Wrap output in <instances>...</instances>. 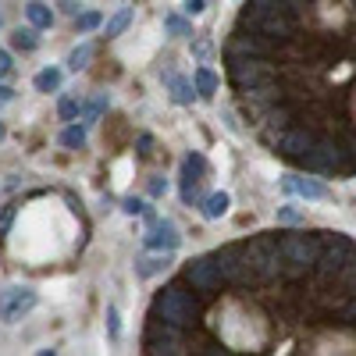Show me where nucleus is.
Segmentation results:
<instances>
[{
	"label": "nucleus",
	"mask_w": 356,
	"mask_h": 356,
	"mask_svg": "<svg viewBox=\"0 0 356 356\" xmlns=\"http://www.w3.org/2000/svg\"><path fill=\"white\" fill-rule=\"evenodd\" d=\"M122 211H125V214H143L146 207H143L139 196H125V200H122Z\"/></svg>",
	"instance_id": "obj_36"
},
{
	"label": "nucleus",
	"mask_w": 356,
	"mask_h": 356,
	"mask_svg": "<svg viewBox=\"0 0 356 356\" xmlns=\"http://www.w3.org/2000/svg\"><path fill=\"white\" fill-rule=\"evenodd\" d=\"M282 253H285V260L289 264H303V267H317V257H321V250H324V235L321 232H292V235H282Z\"/></svg>",
	"instance_id": "obj_7"
},
{
	"label": "nucleus",
	"mask_w": 356,
	"mask_h": 356,
	"mask_svg": "<svg viewBox=\"0 0 356 356\" xmlns=\"http://www.w3.org/2000/svg\"><path fill=\"white\" fill-rule=\"evenodd\" d=\"M228 193H211V196H207L203 203H200V211H203V218L207 221H218V218H225L228 214Z\"/></svg>",
	"instance_id": "obj_19"
},
{
	"label": "nucleus",
	"mask_w": 356,
	"mask_h": 356,
	"mask_svg": "<svg viewBox=\"0 0 356 356\" xmlns=\"http://www.w3.org/2000/svg\"><path fill=\"white\" fill-rule=\"evenodd\" d=\"M342 321H349V324H356V296H353V300L342 307Z\"/></svg>",
	"instance_id": "obj_40"
},
{
	"label": "nucleus",
	"mask_w": 356,
	"mask_h": 356,
	"mask_svg": "<svg viewBox=\"0 0 356 356\" xmlns=\"http://www.w3.org/2000/svg\"><path fill=\"white\" fill-rule=\"evenodd\" d=\"M129 22H132V8H122L111 22H107V40H114V36H122L125 29H129Z\"/></svg>",
	"instance_id": "obj_28"
},
{
	"label": "nucleus",
	"mask_w": 356,
	"mask_h": 356,
	"mask_svg": "<svg viewBox=\"0 0 356 356\" xmlns=\"http://www.w3.org/2000/svg\"><path fill=\"white\" fill-rule=\"evenodd\" d=\"M61 82H65L61 68H43V72L33 79V86L40 89V93H57V89H61Z\"/></svg>",
	"instance_id": "obj_23"
},
{
	"label": "nucleus",
	"mask_w": 356,
	"mask_h": 356,
	"mask_svg": "<svg viewBox=\"0 0 356 356\" xmlns=\"http://www.w3.org/2000/svg\"><path fill=\"white\" fill-rule=\"evenodd\" d=\"M164 193H168V178H161V175H157L154 182H150V196H154V200H161Z\"/></svg>",
	"instance_id": "obj_37"
},
{
	"label": "nucleus",
	"mask_w": 356,
	"mask_h": 356,
	"mask_svg": "<svg viewBox=\"0 0 356 356\" xmlns=\"http://www.w3.org/2000/svg\"><path fill=\"white\" fill-rule=\"evenodd\" d=\"M100 22H104L100 11H82V15H75V29H79V33H93Z\"/></svg>",
	"instance_id": "obj_30"
},
{
	"label": "nucleus",
	"mask_w": 356,
	"mask_h": 356,
	"mask_svg": "<svg viewBox=\"0 0 356 356\" xmlns=\"http://www.w3.org/2000/svg\"><path fill=\"white\" fill-rule=\"evenodd\" d=\"M289 4H292V8H296V11H300V4H303V0H289Z\"/></svg>",
	"instance_id": "obj_46"
},
{
	"label": "nucleus",
	"mask_w": 356,
	"mask_h": 356,
	"mask_svg": "<svg viewBox=\"0 0 356 356\" xmlns=\"http://www.w3.org/2000/svg\"><path fill=\"white\" fill-rule=\"evenodd\" d=\"M260 122H264L267 129H278V132H282V129H289V125H292V107H285V100H282V104H275L271 111H267V114L260 118Z\"/></svg>",
	"instance_id": "obj_21"
},
{
	"label": "nucleus",
	"mask_w": 356,
	"mask_h": 356,
	"mask_svg": "<svg viewBox=\"0 0 356 356\" xmlns=\"http://www.w3.org/2000/svg\"><path fill=\"white\" fill-rule=\"evenodd\" d=\"M15 100V89L11 86H0V104H11Z\"/></svg>",
	"instance_id": "obj_42"
},
{
	"label": "nucleus",
	"mask_w": 356,
	"mask_h": 356,
	"mask_svg": "<svg viewBox=\"0 0 356 356\" xmlns=\"http://www.w3.org/2000/svg\"><path fill=\"white\" fill-rule=\"evenodd\" d=\"M193 82H196V93L207 97V100L218 93V75H214V68H207V65H200V68L193 72Z\"/></svg>",
	"instance_id": "obj_20"
},
{
	"label": "nucleus",
	"mask_w": 356,
	"mask_h": 356,
	"mask_svg": "<svg viewBox=\"0 0 356 356\" xmlns=\"http://www.w3.org/2000/svg\"><path fill=\"white\" fill-rule=\"evenodd\" d=\"M275 47H278L275 40H264V33L253 36V29H250V33H235L228 40L225 54L228 57H267V54H275Z\"/></svg>",
	"instance_id": "obj_14"
},
{
	"label": "nucleus",
	"mask_w": 356,
	"mask_h": 356,
	"mask_svg": "<svg viewBox=\"0 0 356 356\" xmlns=\"http://www.w3.org/2000/svg\"><path fill=\"white\" fill-rule=\"evenodd\" d=\"M143 246L150 250V253H175L178 246H182V235H178V228H175V221H157L150 232H146V239H143Z\"/></svg>",
	"instance_id": "obj_15"
},
{
	"label": "nucleus",
	"mask_w": 356,
	"mask_h": 356,
	"mask_svg": "<svg viewBox=\"0 0 356 356\" xmlns=\"http://www.w3.org/2000/svg\"><path fill=\"white\" fill-rule=\"evenodd\" d=\"M246 253H250V264H253L260 285H271V282L285 278V253H282V243L275 235H257V239H250Z\"/></svg>",
	"instance_id": "obj_2"
},
{
	"label": "nucleus",
	"mask_w": 356,
	"mask_h": 356,
	"mask_svg": "<svg viewBox=\"0 0 356 356\" xmlns=\"http://www.w3.org/2000/svg\"><path fill=\"white\" fill-rule=\"evenodd\" d=\"M61 11L65 15H79V4H75V0H61Z\"/></svg>",
	"instance_id": "obj_43"
},
{
	"label": "nucleus",
	"mask_w": 356,
	"mask_h": 356,
	"mask_svg": "<svg viewBox=\"0 0 356 356\" xmlns=\"http://www.w3.org/2000/svg\"><path fill=\"white\" fill-rule=\"evenodd\" d=\"M271 143H275V150H278L282 157L300 161L303 154H310V150H314L317 132H314V129H307V125H289V129L275 132V136H271Z\"/></svg>",
	"instance_id": "obj_12"
},
{
	"label": "nucleus",
	"mask_w": 356,
	"mask_h": 356,
	"mask_svg": "<svg viewBox=\"0 0 356 356\" xmlns=\"http://www.w3.org/2000/svg\"><path fill=\"white\" fill-rule=\"evenodd\" d=\"M107 107H111V100H107V93H100L93 104H86V107H82V125H86V129H89V125H97V118H100Z\"/></svg>",
	"instance_id": "obj_25"
},
{
	"label": "nucleus",
	"mask_w": 356,
	"mask_h": 356,
	"mask_svg": "<svg viewBox=\"0 0 356 356\" xmlns=\"http://www.w3.org/2000/svg\"><path fill=\"white\" fill-rule=\"evenodd\" d=\"M300 164L307 171H349V154H346V146L328 139V136H317L314 143V150L300 157Z\"/></svg>",
	"instance_id": "obj_6"
},
{
	"label": "nucleus",
	"mask_w": 356,
	"mask_h": 356,
	"mask_svg": "<svg viewBox=\"0 0 356 356\" xmlns=\"http://www.w3.org/2000/svg\"><path fill=\"white\" fill-rule=\"evenodd\" d=\"M182 282L193 285L196 292H207V296H214L221 285H225V275H221V264L214 253H207V257H193L186 264V271H182Z\"/></svg>",
	"instance_id": "obj_8"
},
{
	"label": "nucleus",
	"mask_w": 356,
	"mask_h": 356,
	"mask_svg": "<svg viewBox=\"0 0 356 356\" xmlns=\"http://www.w3.org/2000/svg\"><path fill=\"white\" fill-rule=\"evenodd\" d=\"M285 97H282V89H278V82L275 79H264V82H257V86H250V89H243V104L257 114V118H264L267 111H271L275 104H282Z\"/></svg>",
	"instance_id": "obj_13"
},
{
	"label": "nucleus",
	"mask_w": 356,
	"mask_h": 356,
	"mask_svg": "<svg viewBox=\"0 0 356 356\" xmlns=\"http://www.w3.org/2000/svg\"><path fill=\"white\" fill-rule=\"evenodd\" d=\"M4 136H8V129H4V122H0V143H4Z\"/></svg>",
	"instance_id": "obj_45"
},
{
	"label": "nucleus",
	"mask_w": 356,
	"mask_h": 356,
	"mask_svg": "<svg viewBox=\"0 0 356 356\" xmlns=\"http://www.w3.org/2000/svg\"><path fill=\"white\" fill-rule=\"evenodd\" d=\"M36 303H40V296L29 285H4V289H0V321L15 324L29 310H36Z\"/></svg>",
	"instance_id": "obj_10"
},
{
	"label": "nucleus",
	"mask_w": 356,
	"mask_h": 356,
	"mask_svg": "<svg viewBox=\"0 0 356 356\" xmlns=\"http://www.w3.org/2000/svg\"><path fill=\"white\" fill-rule=\"evenodd\" d=\"M25 18H29V25H36V29H50L54 25V11L47 4H40V0L25 4Z\"/></svg>",
	"instance_id": "obj_22"
},
{
	"label": "nucleus",
	"mask_w": 356,
	"mask_h": 356,
	"mask_svg": "<svg viewBox=\"0 0 356 356\" xmlns=\"http://www.w3.org/2000/svg\"><path fill=\"white\" fill-rule=\"evenodd\" d=\"M214 257H218V264H221L225 285H232V289L257 285V271H253V264H250L246 243H228V246H221Z\"/></svg>",
	"instance_id": "obj_4"
},
{
	"label": "nucleus",
	"mask_w": 356,
	"mask_h": 356,
	"mask_svg": "<svg viewBox=\"0 0 356 356\" xmlns=\"http://www.w3.org/2000/svg\"><path fill=\"white\" fill-rule=\"evenodd\" d=\"M11 68H15V65H11V54H8V50H0V79H8Z\"/></svg>",
	"instance_id": "obj_39"
},
{
	"label": "nucleus",
	"mask_w": 356,
	"mask_h": 356,
	"mask_svg": "<svg viewBox=\"0 0 356 356\" xmlns=\"http://www.w3.org/2000/svg\"><path fill=\"white\" fill-rule=\"evenodd\" d=\"M143 349L146 353H186V328H178L171 321H161V317H150Z\"/></svg>",
	"instance_id": "obj_9"
},
{
	"label": "nucleus",
	"mask_w": 356,
	"mask_h": 356,
	"mask_svg": "<svg viewBox=\"0 0 356 356\" xmlns=\"http://www.w3.org/2000/svg\"><path fill=\"white\" fill-rule=\"evenodd\" d=\"M282 189H285V193H296V196H303V200H328V196H332L328 186H321L317 178H303V175L282 178Z\"/></svg>",
	"instance_id": "obj_16"
},
{
	"label": "nucleus",
	"mask_w": 356,
	"mask_h": 356,
	"mask_svg": "<svg viewBox=\"0 0 356 356\" xmlns=\"http://www.w3.org/2000/svg\"><path fill=\"white\" fill-rule=\"evenodd\" d=\"M168 86H171V97H175V104H182V107H189L200 93H196V82H189V79H178V75H168Z\"/></svg>",
	"instance_id": "obj_18"
},
{
	"label": "nucleus",
	"mask_w": 356,
	"mask_h": 356,
	"mask_svg": "<svg viewBox=\"0 0 356 356\" xmlns=\"http://www.w3.org/2000/svg\"><path fill=\"white\" fill-rule=\"evenodd\" d=\"M200 178H189V175H182V203L186 207H200L203 203V196H200Z\"/></svg>",
	"instance_id": "obj_29"
},
{
	"label": "nucleus",
	"mask_w": 356,
	"mask_h": 356,
	"mask_svg": "<svg viewBox=\"0 0 356 356\" xmlns=\"http://www.w3.org/2000/svg\"><path fill=\"white\" fill-rule=\"evenodd\" d=\"M11 218H15V207H8L4 214H0V232H8V225H11Z\"/></svg>",
	"instance_id": "obj_41"
},
{
	"label": "nucleus",
	"mask_w": 356,
	"mask_h": 356,
	"mask_svg": "<svg viewBox=\"0 0 356 356\" xmlns=\"http://www.w3.org/2000/svg\"><path fill=\"white\" fill-rule=\"evenodd\" d=\"M107 335H111L114 342H118V335H122V321H118V307H114V303L107 307Z\"/></svg>",
	"instance_id": "obj_35"
},
{
	"label": "nucleus",
	"mask_w": 356,
	"mask_h": 356,
	"mask_svg": "<svg viewBox=\"0 0 356 356\" xmlns=\"http://www.w3.org/2000/svg\"><path fill=\"white\" fill-rule=\"evenodd\" d=\"M164 29H168L171 36H193V25L186 18H178V15H168L164 18Z\"/></svg>",
	"instance_id": "obj_31"
},
{
	"label": "nucleus",
	"mask_w": 356,
	"mask_h": 356,
	"mask_svg": "<svg viewBox=\"0 0 356 356\" xmlns=\"http://www.w3.org/2000/svg\"><path fill=\"white\" fill-rule=\"evenodd\" d=\"M15 50H25V54H33L40 47V36H36V25H29V29H15V36H11Z\"/></svg>",
	"instance_id": "obj_24"
},
{
	"label": "nucleus",
	"mask_w": 356,
	"mask_h": 356,
	"mask_svg": "<svg viewBox=\"0 0 356 356\" xmlns=\"http://www.w3.org/2000/svg\"><path fill=\"white\" fill-rule=\"evenodd\" d=\"M196 314H200V303L193 300V292H186L182 282L164 285V289L154 296V307H150V317L171 321V324H178V328H193Z\"/></svg>",
	"instance_id": "obj_1"
},
{
	"label": "nucleus",
	"mask_w": 356,
	"mask_h": 356,
	"mask_svg": "<svg viewBox=\"0 0 356 356\" xmlns=\"http://www.w3.org/2000/svg\"><path fill=\"white\" fill-rule=\"evenodd\" d=\"M89 57H93V47H89V43H79V47L68 54V61H65V65H68L72 72H82V68L89 65Z\"/></svg>",
	"instance_id": "obj_26"
},
{
	"label": "nucleus",
	"mask_w": 356,
	"mask_h": 356,
	"mask_svg": "<svg viewBox=\"0 0 356 356\" xmlns=\"http://www.w3.org/2000/svg\"><path fill=\"white\" fill-rule=\"evenodd\" d=\"M321 235H324V250L317 257V271H321V278H339L346 260L356 253V243L342 232H321Z\"/></svg>",
	"instance_id": "obj_5"
},
{
	"label": "nucleus",
	"mask_w": 356,
	"mask_h": 356,
	"mask_svg": "<svg viewBox=\"0 0 356 356\" xmlns=\"http://www.w3.org/2000/svg\"><path fill=\"white\" fill-rule=\"evenodd\" d=\"M61 146H68V150H82L86 146V125H68L61 132Z\"/></svg>",
	"instance_id": "obj_27"
},
{
	"label": "nucleus",
	"mask_w": 356,
	"mask_h": 356,
	"mask_svg": "<svg viewBox=\"0 0 356 356\" xmlns=\"http://www.w3.org/2000/svg\"><path fill=\"white\" fill-rule=\"evenodd\" d=\"M171 253H157V257H139L136 260V278H154V275H161V271H168V260Z\"/></svg>",
	"instance_id": "obj_17"
},
{
	"label": "nucleus",
	"mask_w": 356,
	"mask_h": 356,
	"mask_svg": "<svg viewBox=\"0 0 356 356\" xmlns=\"http://www.w3.org/2000/svg\"><path fill=\"white\" fill-rule=\"evenodd\" d=\"M79 111H82V100H75V97H65L61 104H57V114H61V122H72V118H79Z\"/></svg>",
	"instance_id": "obj_33"
},
{
	"label": "nucleus",
	"mask_w": 356,
	"mask_h": 356,
	"mask_svg": "<svg viewBox=\"0 0 356 356\" xmlns=\"http://www.w3.org/2000/svg\"><path fill=\"white\" fill-rule=\"evenodd\" d=\"M228 79L243 93V89L271 79V61L267 57H228Z\"/></svg>",
	"instance_id": "obj_11"
},
{
	"label": "nucleus",
	"mask_w": 356,
	"mask_h": 356,
	"mask_svg": "<svg viewBox=\"0 0 356 356\" xmlns=\"http://www.w3.org/2000/svg\"><path fill=\"white\" fill-rule=\"evenodd\" d=\"M243 25H250L253 33H264L267 40H292L300 33V18L296 11H243Z\"/></svg>",
	"instance_id": "obj_3"
},
{
	"label": "nucleus",
	"mask_w": 356,
	"mask_h": 356,
	"mask_svg": "<svg viewBox=\"0 0 356 356\" xmlns=\"http://www.w3.org/2000/svg\"><path fill=\"white\" fill-rule=\"evenodd\" d=\"M278 221H282V225H303L307 218H303V211H300V207L285 203V207H278Z\"/></svg>",
	"instance_id": "obj_32"
},
{
	"label": "nucleus",
	"mask_w": 356,
	"mask_h": 356,
	"mask_svg": "<svg viewBox=\"0 0 356 356\" xmlns=\"http://www.w3.org/2000/svg\"><path fill=\"white\" fill-rule=\"evenodd\" d=\"M207 171V161L200 157V154H189L186 161H182V175H189V178H200Z\"/></svg>",
	"instance_id": "obj_34"
},
{
	"label": "nucleus",
	"mask_w": 356,
	"mask_h": 356,
	"mask_svg": "<svg viewBox=\"0 0 356 356\" xmlns=\"http://www.w3.org/2000/svg\"><path fill=\"white\" fill-rule=\"evenodd\" d=\"M150 143H154L150 136H139V154H150Z\"/></svg>",
	"instance_id": "obj_44"
},
{
	"label": "nucleus",
	"mask_w": 356,
	"mask_h": 356,
	"mask_svg": "<svg viewBox=\"0 0 356 356\" xmlns=\"http://www.w3.org/2000/svg\"><path fill=\"white\" fill-rule=\"evenodd\" d=\"M203 8H207V4H203V0H186V4H182V11H186L189 18H196V15H203Z\"/></svg>",
	"instance_id": "obj_38"
}]
</instances>
